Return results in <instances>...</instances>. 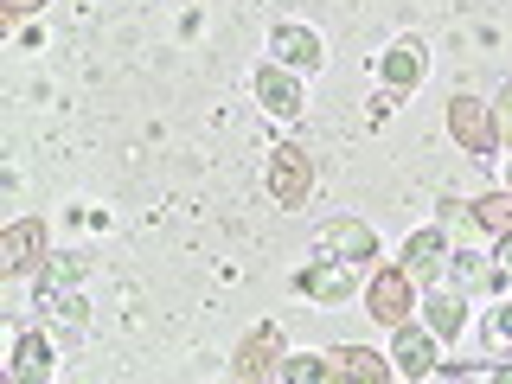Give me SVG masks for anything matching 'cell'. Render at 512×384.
Returning a JSON list of instances; mask_svg holds the SVG:
<instances>
[{"label":"cell","instance_id":"obj_12","mask_svg":"<svg viewBox=\"0 0 512 384\" xmlns=\"http://www.w3.org/2000/svg\"><path fill=\"white\" fill-rule=\"evenodd\" d=\"M45 256V224L39 218H20V224H7V237H0V269L7 276H20V269H32Z\"/></svg>","mask_w":512,"mask_h":384},{"label":"cell","instance_id":"obj_13","mask_svg":"<svg viewBox=\"0 0 512 384\" xmlns=\"http://www.w3.org/2000/svg\"><path fill=\"white\" fill-rule=\"evenodd\" d=\"M397 365H384L372 346H333L327 352V378H359V384H384Z\"/></svg>","mask_w":512,"mask_h":384},{"label":"cell","instance_id":"obj_2","mask_svg":"<svg viewBox=\"0 0 512 384\" xmlns=\"http://www.w3.org/2000/svg\"><path fill=\"white\" fill-rule=\"evenodd\" d=\"M263 186H269V199H276V205H308V192H314V154L301 148V141H282V148H269Z\"/></svg>","mask_w":512,"mask_h":384},{"label":"cell","instance_id":"obj_5","mask_svg":"<svg viewBox=\"0 0 512 384\" xmlns=\"http://www.w3.org/2000/svg\"><path fill=\"white\" fill-rule=\"evenodd\" d=\"M314 256H340V263H372V256H378V237H372V224H359V218H333V224H320Z\"/></svg>","mask_w":512,"mask_h":384},{"label":"cell","instance_id":"obj_10","mask_svg":"<svg viewBox=\"0 0 512 384\" xmlns=\"http://www.w3.org/2000/svg\"><path fill=\"white\" fill-rule=\"evenodd\" d=\"M391 365L397 378H436V333L429 327H397V346H391Z\"/></svg>","mask_w":512,"mask_h":384},{"label":"cell","instance_id":"obj_26","mask_svg":"<svg viewBox=\"0 0 512 384\" xmlns=\"http://www.w3.org/2000/svg\"><path fill=\"white\" fill-rule=\"evenodd\" d=\"M506 192H512V167H506Z\"/></svg>","mask_w":512,"mask_h":384},{"label":"cell","instance_id":"obj_22","mask_svg":"<svg viewBox=\"0 0 512 384\" xmlns=\"http://www.w3.org/2000/svg\"><path fill=\"white\" fill-rule=\"evenodd\" d=\"M58 314L71 320V327H84V320H90V308H84V295H71V288H64V295H58Z\"/></svg>","mask_w":512,"mask_h":384},{"label":"cell","instance_id":"obj_17","mask_svg":"<svg viewBox=\"0 0 512 384\" xmlns=\"http://www.w3.org/2000/svg\"><path fill=\"white\" fill-rule=\"evenodd\" d=\"M58 365V352L45 333H20V346H13V378H45Z\"/></svg>","mask_w":512,"mask_h":384},{"label":"cell","instance_id":"obj_4","mask_svg":"<svg viewBox=\"0 0 512 384\" xmlns=\"http://www.w3.org/2000/svg\"><path fill=\"white\" fill-rule=\"evenodd\" d=\"M301 295H314L320 308H346L352 295H359V276H352V269L340 263V256H314L308 269H301Z\"/></svg>","mask_w":512,"mask_h":384},{"label":"cell","instance_id":"obj_11","mask_svg":"<svg viewBox=\"0 0 512 384\" xmlns=\"http://www.w3.org/2000/svg\"><path fill=\"white\" fill-rule=\"evenodd\" d=\"M404 269H410L416 282H436L442 269H448V231H442V224H429V231L404 237Z\"/></svg>","mask_w":512,"mask_h":384},{"label":"cell","instance_id":"obj_19","mask_svg":"<svg viewBox=\"0 0 512 384\" xmlns=\"http://www.w3.org/2000/svg\"><path fill=\"white\" fill-rule=\"evenodd\" d=\"M276 378H288V384H320V378H327V352H320V359H282Z\"/></svg>","mask_w":512,"mask_h":384},{"label":"cell","instance_id":"obj_7","mask_svg":"<svg viewBox=\"0 0 512 384\" xmlns=\"http://www.w3.org/2000/svg\"><path fill=\"white\" fill-rule=\"evenodd\" d=\"M256 103H263L276 122H295V116H301V103H308V90H301V71L263 64V71H256Z\"/></svg>","mask_w":512,"mask_h":384},{"label":"cell","instance_id":"obj_18","mask_svg":"<svg viewBox=\"0 0 512 384\" xmlns=\"http://www.w3.org/2000/svg\"><path fill=\"white\" fill-rule=\"evenodd\" d=\"M474 224L493 231V237H506L512 231V192H487V199H474Z\"/></svg>","mask_w":512,"mask_h":384},{"label":"cell","instance_id":"obj_16","mask_svg":"<svg viewBox=\"0 0 512 384\" xmlns=\"http://www.w3.org/2000/svg\"><path fill=\"white\" fill-rule=\"evenodd\" d=\"M84 276H90V256H84V250H58L52 263H45V276H39V301L52 308V301L64 295V288H77Z\"/></svg>","mask_w":512,"mask_h":384},{"label":"cell","instance_id":"obj_1","mask_svg":"<svg viewBox=\"0 0 512 384\" xmlns=\"http://www.w3.org/2000/svg\"><path fill=\"white\" fill-rule=\"evenodd\" d=\"M410 308H423L416 301V276L404 263H391V269H372V282H365V314L384 320V327H404Z\"/></svg>","mask_w":512,"mask_h":384},{"label":"cell","instance_id":"obj_8","mask_svg":"<svg viewBox=\"0 0 512 384\" xmlns=\"http://www.w3.org/2000/svg\"><path fill=\"white\" fill-rule=\"evenodd\" d=\"M231 372L237 378H276L282 372V327H256L244 346H237V359H231Z\"/></svg>","mask_w":512,"mask_h":384},{"label":"cell","instance_id":"obj_3","mask_svg":"<svg viewBox=\"0 0 512 384\" xmlns=\"http://www.w3.org/2000/svg\"><path fill=\"white\" fill-rule=\"evenodd\" d=\"M448 135L480 160L500 154V122H493V103H480V96H455L448 103Z\"/></svg>","mask_w":512,"mask_h":384},{"label":"cell","instance_id":"obj_21","mask_svg":"<svg viewBox=\"0 0 512 384\" xmlns=\"http://www.w3.org/2000/svg\"><path fill=\"white\" fill-rule=\"evenodd\" d=\"M487 333H493V346H512V301H506V308H493Z\"/></svg>","mask_w":512,"mask_h":384},{"label":"cell","instance_id":"obj_6","mask_svg":"<svg viewBox=\"0 0 512 384\" xmlns=\"http://www.w3.org/2000/svg\"><path fill=\"white\" fill-rule=\"evenodd\" d=\"M269 58L282 64V71H320L327 64V45H320V32L314 26H276L269 32Z\"/></svg>","mask_w":512,"mask_h":384},{"label":"cell","instance_id":"obj_24","mask_svg":"<svg viewBox=\"0 0 512 384\" xmlns=\"http://www.w3.org/2000/svg\"><path fill=\"white\" fill-rule=\"evenodd\" d=\"M493 256H500V269H506V276H512V231L500 237V244H493Z\"/></svg>","mask_w":512,"mask_h":384},{"label":"cell","instance_id":"obj_25","mask_svg":"<svg viewBox=\"0 0 512 384\" xmlns=\"http://www.w3.org/2000/svg\"><path fill=\"white\" fill-rule=\"evenodd\" d=\"M7 7H13V13H32V7H45V0H7Z\"/></svg>","mask_w":512,"mask_h":384},{"label":"cell","instance_id":"obj_20","mask_svg":"<svg viewBox=\"0 0 512 384\" xmlns=\"http://www.w3.org/2000/svg\"><path fill=\"white\" fill-rule=\"evenodd\" d=\"M442 231H448V237H455V231L468 237V231H474V205H455V199H448V205H442Z\"/></svg>","mask_w":512,"mask_h":384},{"label":"cell","instance_id":"obj_14","mask_svg":"<svg viewBox=\"0 0 512 384\" xmlns=\"http://www.w3.org/2000/svg\"><path fill=\"white\" fill-rule=\"evenodd\" d=\"M378 71H384V90H416L423 84V71H429V58H423V45L404 39V45H391V52L378 58Z\"/></svg>","mask_w":512,"mask_h":384},{"label":"cell","instance_id":"obj_15","mask_svg":"<svg viewBox=\"0 0 512 384\" xmlns=\"http://www.w3.org/2000/svg\"><path fill=\"white\" fill-rule=\"evenodd\" d=\"M423 327L436 333V340H461V327H468L461 288H436V295H423Z\"/></svg>","mask_w":512,"mask_h":384},{"label":"cell","instance_id":"obj_23","mask_svg":"<svg viewBox=\"0 0 512 384\" xmlns=\"http://www.w3.org/2000/svg\"><path fill=\"white\" fill-rule=\"evenodd\" d=\"M493 122H500V141H506V135H512V90L493 103Z\"/></svg>","mask_w":512,"mask_h":384},{"label":"cell","instance_id":"obj_9","mask_svg":"<svg viewBox=\"0 0 512 384\" xmlns=\"http://www.w3.org/2000/svg\"><path fill=\"white\" fill-rule=\"evenodd\" d=\"M442 276L455 282L461 295H487V288L506 282V269H500V256H474L468 244H461V250H448V269H442Z\"/></svg>","mask_w":512,"mask_h":384}]
</instances>
